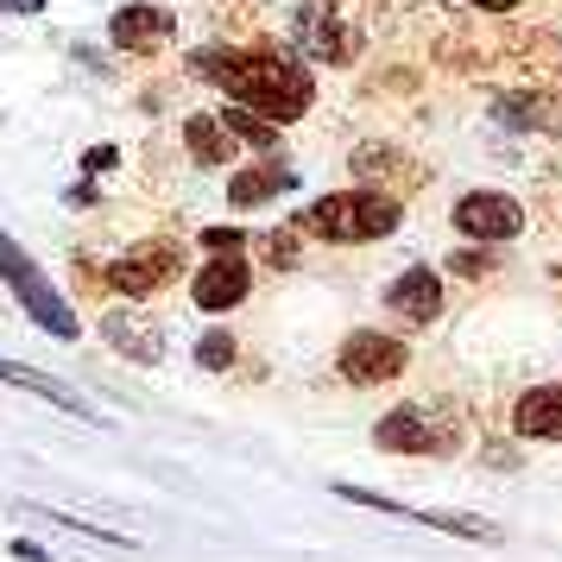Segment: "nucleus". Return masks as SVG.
<instances>
[{"instance_id":"obj_1","label":"nucleus","mask_w":562,"mask_h":562,"mask_svg":"<svg viewBox=\"0 0 562 562\" xmlns=\"http://www.w3.org/2000/svg\"><path fill=\"white\" fill-rule=\"evenodd\" d=\"M190 70L209 77L228 102L272 114L279 127L284 121H304L310 102H316V77L284 45H203L190 57Z\"/></svg>"},{"instance_id":"obj_2","label":"nucleus","mask_w":562,"mask_h":562,"mask_svg":"<svg viewBox=\"0 0 562 562\" xmlns=\"http://www.w3.org/2000/svg\"><path fill=\"white\" fill-rule=\"evenodd\" d=\"M405 222V203L398 196H385V190H335L323 203L304 209V228L316 240H329V247H360V240H385V234Z\"/></svg>"},{"instance_id":"obj_3","label":"nucleus","mask_w":562,"mask_h":562,"mask_svg":"<svg viewBox=\"0 0 562 562\" xmlns=\"http://www.w3.org/2000/svg\"><path fill=\"white\" fill-rule=\"evenodd\" d=\"M0 284L13 291V304L26 310V316H32L45 335H57V341H77V335H82L77 310L64 304V291H57L45 272H38V259H32L7 228H0Z\"/></svg>"},{"instance_id":"obj_4","label":"nucleus","mask_w":562,"mask_h":562,"mask_svg":"<svg viewBox=\"0 0 562 562\" xmlns=\"http://www.w3.org/2000/svg\"><path fill=\"white\" fill-rule=\"evenodd\" d=\"M178 272H183V247H178V240H139L133 254L108 259L102 284L139 304V297H153V291H165V284L178 279Z\"/></svg>"},{"instance_id":"obj_5","label":"nucleus","mask_w":562,"mask_h":562,"mask_svg":"<svg viewBox=\"0 0 562 562\" xmlns=\"http://www.w3.org/2000/svg\"><path fill=\"white\" fill-rule=\"evenodd\" d=\"M405 367H411V341L380 335V329H355L341 341V355H335V373L348 385H385V380H398Z\"/></svg>"},{"instance_id":"obj_6","label":"nucleus","mask_w":562,"mask_h":562,"mask_svg":"<svg viewBox=\"0 0 562 562\" xmlns=\"http://www.w3.org/2000/svg\"><path fill=\"white\" fill-rule=\"evenodd\" d=\"M456 228L468 240H481V247H499V240H512V234L525 228V209L506 190H468L456 203Z\"/></svg>"},{"instance_id":"obj_7","label":"nucleus","mask_w":562,"mask_h":562,"mask_svg":"<svg viewBox=\"0 0 562 562\" xmlns=\"http://www.w3.org/2000/svg\"><path fill=\"white\" fill-rule=\"evenodd\" d=\"M291 32H297V45H304L316 64H348V57L360 52L355 26L335 13L329 0H304V7H297V20H291Z\"/></svg>"},{"instance_id":"obj_8","label":"nucleus","mask_w":562,"mask_h":562,"mask_svg":"<svg viewBox=\"0 0 562 562\" xmlns=\"http://www.w3.org/2000/svg\"><path fill=\"white\" fill-rule=\"evenodd\" d=\"M247 291H254V266H247V254H209V266L190 279V297H196V310H209V316L240 310L247 304Z\"/></svg>"},{"instance_id":"obj_9","label":"nucleus","mask_w":562,"mask_h":562,"mask_svg":"<svg viewBox=\"0 0 562 562\" xmlns=\"http://www.w3.org/2000/svg\"><path fill=\"white\" fill-rule=\"evenodd\" d=\"M385 310H392L398 323H411V329L436 323V316H442V279H436V266H405V272L392 279V291H385Z\"/></svg>"},{"instance_id":"obj_10","label":"nucleus","mask_w":562,"mask_h":562,"mask_svg":"<svg viewBox=\"0 0 562 562\" xmlns=\"http://www.w3.org/2000/svg\"><path fill=\"white\" fill-rule=\"evenodd\" d=\"M171 32H178V20H171L165 7H153V0H133V7H121V13L108 20V45L133 57V52H158Z\"/></svg>"},{"instance_id":"obj_11","label":"nucleus","mask_w":562,"mask_h":562,"mask_svg":"<svg viewBox=\"0 0 562 562\" xmlns=\"http://www.w3.org/2000/svg\"><path fill=\"white\" fill-rule=\"evenodd\" d=\"M183 153H190V165H203V171H228L234 158H240V139H234V127L222 114H190L183 121Z\"/></svg>"},{"instance_id":"obj_12","label":"nucleus","mask_w":562,"mask_h":562,"mask_svg":"<svg viewBox=\"0 0 562 562\" xmlns=\"http://www.w3.org/2000/svg\"><path fill=\"white\" fill-rule=\"evenodd\" d=\"M341 499H360V506H380V512H398V518H417V525H430V531H449V537H474V543H493V525L474 518V512H417V506H392L380 493H360V486H335Z\"/></svg>"},{"instance_id":"obj_13","label":"nucleus","mask_w":562,"mask_h":562,"mask_svg":"<svg viewBox=\"0 0 562 562\" xmlns=\"http://www.w3.org/2000/svg\"><path fill=\"white\" fill-rule=\"evenodd\" d=\"M512 430L525 436V442H557L562 436V380L531 385V392L512 405Z\"/></svg>"},{"instance_id":"obj_14","label":"nucleus","mask_w":562,"mask_h":562,"mask_svg":"<svg viewBox=\"0 0 562 562\" xmlns=\"http://www.w3.org/2000/svg\"><path fill=\"white\" fill-rule=\"evenodd\" d=\"M373 442H380L385 456H430V449H442V436L430 430V417H417V405L380 417L373 424Z\"/></svg>"},{"instance_id":"obj_15","label":"nucleus","mask_w":562,"mask_h":562,"mask_svg":"<svg viewBox=\"0 0 562 562\" xmlns=\"http://www.w3.org/2000/svg\"><path fill=\"white\" fill-rule=\"evenodd\" d=\"M0 380H7V385H26V392H38L45 405L70 411V417H89V424H102V417H95V405H89L82 392H70L64 380H52V373H38V367H20V360H0Z\"/></svg>"},{"instance_id":"obj_16","label":"nucleus","mask_w":562,"mask_h":562,"mask_svg":"<svg viewBox=\"0 0 562 562\" xmlns=\"http://www.w3.org/2000/svg\"><path fill=\"white\" fill-rule=\"evenodd\" d=\"M102 335H108V348H114V355L139 360V367H153V360L165 355V348H158V329L146 323V316H127V310H108Z\"/></svg>"},{"instance_id":"obj_17","label":"nucleus","mask_w":562,"mask_h":562,"mask_svg":"<svg viewBox=\"0 0 562 562\" xmlns=\"http://www.w3.org/2000/svg\"><path fill=\"white\" fill-rule=\"evenodd\" d=\"M284 183H291V171H284V165H254V171H234L228 203H234V209H266V203L284 190Z\"/></svg>"},{"instance_id":"obj_18","label":"nucleus","mask_w":562,"mask_h":562,"mask_svg":"<svg viewBox=\"0 0 562 562\" xmlns=\"http://www.w3.org/2000/svg\"><path fill=\"white\" fill-rule=\"evenodd\" d=\"M222 121L234 127V139H240V146H254V153H279V121H272V114H259V108H240V102H234Z\"/></svg>"},{"instance_id":"obj_19","label":"nucleus","mask_w":562,"mask_h":562,"mask_svg":"<svg viewBox=\"0 0 562 562\" xmlns=\"http://www.w3.org/2000/svg\"><path fill=\"white\" fill-rule=\"evenodd\" d=\"M506 114H518L525 127H537V133H562V95H512L506 102Z\"/></svg>"},{"instance_id":"obj_20","label":"nucleus","mask_w":562,"mask_h":562,"mask_svg":"<svg viewBox=\"0 0 562 562\" xmlns=\"http://www.w3.org/2000/svg\"><path fill=\"white\" fill-rule=\"evenodd\" d=\"M234 355H240V335H228V329H209L203 341H196V367H203V373H228Z\"/></svg>"},{"instance_id":"obj_21","label":"nucleus","mask_w":562,"mask_h":562,"mask_svg":"<svg viewBox=\"0 0 562 562\" xmlns=\"http://www.w3.org/2000/svg\"><path fill=\"white\" fill-rule=\"evenodd\" d=\"M297 234H304V222H297V228H272L266 240H259V259H266V266H279V272H291V266L304 259V247H297Z\"/></svg>"},{"instance_id":"obj_22","label":"nucleus","mask_w":562,"mask_h":562,"mask_svg":"<svg viewBox=\"0 0 562 562\" xmlns=\"http://www.w3.org/2000/svg\"><path fill=\"white\" fill-rule=\"evenodd\" d=\"M203 254H247V234L240 228H203Z\"/></svg>"},{"instance_id":"obj_23","label":"nucleus","mask_w":562,"mask_h":562,"mask_svg":"<svg viewBox=\"0 0 562 562\" xmlns=\"http://www.w3.org/2000/svg\"><path fill=\"white\" fill-rule=\"evenodd\" d=\"M486 266H493V259L481 254V240H474V247H461V254L449 259V272H461V279H486Z\"/></svg>"},{"instance_id":"obj_24","label":"nucleus","mask_w":562,"mask_h":562,"mask_svg":"<svg viewBox=\"0 0 562 562\" xmlns=\"http://www.w3.org/2000/svg\"><path fill=\"white\" fill-rule=\"evenodd\" d=\"M114 165V146H95V153H82V171H108Z\"/></svg>"},{"instance_id":"obj_25","label":"nucleus","mask_w":562,"mask_h":562,"mask_svg":"<svg viewBox=\"0 0 562 562\" xmlns=\"http://www.w3.org/2000/svg\"><path fill=\"white\" fill-rule=\"evenodd\" d=\"M0 13H45V0H0Z\"/></svg>"},{"instance_id":"obj_26","label":"nucleus","mask_w":562,"mask_h":562,"mask_svg":"<svg viewBox=\"0 0 562 562\" xmlns=\"http://www.w3.org/2000/svg\"><path fill=\"white\" fill-rule=\"evenodd\" d=\"M468 7H481V13H512L518 0H468Z\"/></svg>"},{"instance_id":"obj_27","label":"nucleus","mask_w":562,"mask_h":562,"mask_svg":"<svg viewBox=\"0 0 562 562\" xmlns=\"http://www.w3.org/2000/svg\"><path fill=\"white\" fill-rule=\"evenodd\" d=\"M557 279H562V259H557Z\"/></svg>"}]
</instances>
